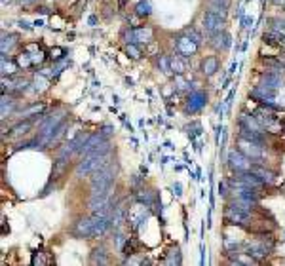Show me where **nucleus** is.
Listing matches in <instances>:
<instances>
[{
    "label": "nucleus",
    "instance_id": "obj_22",
    "mask_svg": "<svg viewBox=\"0 0 285 266\" xmlns=\"http://www.w3.org/2000/svg\"><path fill=\"white\" fill-rule=\"evenodd\" d=\"M124 217H126V207L124 206H116L114 207V213H113V224L118 228V226H122V223H124Z\"/></svg>",
    "mask_w": 285,
    "mask_h": 266
},
{
    "label": "nucleus",
    "instance_id": "obj_20",
    "mask_svg": "<svg viewBox=\"0 0 285 266\" xmlns=\"http://www.w3.org/2000/svg\"><path fill=\"white\" fill-rule=\"evenodd\" d=\"M152 14V4L150 0H141L137 6H135V15L137 17H148Z\"/></svg>",
    "mask_w": 285,
    "mask_h": 266
},
{
    "label": "nucleus",
    "instance_id": "obj_12",
    "mask_svg": "<svg viewBox=\"0 0 285 266\" xmlns=\"http://www.w3.org/2000/svg\"><path fill=\"white\" fill-rule=\"evenodd\" d=\"M152 42V29L150 27H133V44Z\"/></svg>",
    "mask_w": 285,
    "mask_h": 266
},
{
    "label": "nucleus",
    "instance_id": "obj_5",
    "mask_svg": "<svg viewBox=\"0 0 285 266\" xmlns=\"http://www.w3.org/2000/svg\"><path fill=\"white\" fill-rule=\"evenodd\" d=\"M276 109H272V107H260V109H256L253 114H255V118L260 122V126L264 127V129H272L274 126H278V116H276Z\"/></svg>",
    "mask_w": 285,
    "mask_h": 266
},
{
    "label": "nucleus",
    "instance_id": "obj_19",
    "mask_svg": "<svg viewBox=\"0 0 285 266\" xmlns=\"http://www.w3.org/2000/svg\"><path fill=\"white\" fill-rule=\"evenodd\" d=\"M230 8V0H209V10L217 14L227 15V10Z\"/></svg>",
    "mask_w": 285,
    "mask_h": 266
},
{
    "label": "nucleus",
    "instance_id": "obj_40",
    "mask_svg": "<svg viewBox=\"0 0 285 266\" xmlns=\"http://www.w3.org/2000/svg\"><path fill=\"white\" fill-rule=\"evenodd\" d=\"M173 192H175L177 196H181V194H183V192H181V184H179V182H175V184H173Z\"/></svg>",
    "mask_w": 285,
    "mask_h": 266
},
{
    "label": "nucleus",
    "instance_id": "obj_29",
    "mask_svg": "<svg viewBox=\"0 0 285 266\" xmlns=\"http://www.w3.org/2000/svg\"><path fill=\"white\" fill-rule=\"evenodd\" d=\"M12 107H14V101L10 97H6V93H4L2 95V118H6L12 112Z\"/></svg>",
    "mask_w": 285,
    "mask_h": 266
},
{
    "label": "nucleus",
    "instance_id": "obj_7",
    "mask_svg": "<svg viewBox=\"0 0 285 266\" xmlns=\"http://www.w3.org/2000/svg\"><path fill=\"white\" fill-rule=\"evenodd\" d=\"M249 213H243V211L236 209V207H230L228 206L227 211H225V223L228 224H236V226H245L249 223Z\"/></svg>",
    "mask_w": 285,
    "mask_h": 266
},
{
    "label": "nucleus",
    "instance_id": "obj_32",
    "mask_svg": "<svg viewBox=\"0 0 285 266\" xmlns=\"http://www.w3.org/2000/svg\"><path fill=\"white\" fill-rule=\"evenodd\" d=\"M126 54H128V57H131V59H139V57L142 56L141 50L137 48V44H128V46H126Z\"/></svg>",
    "mask_w": 285,
    "mask_h": 266
},
{
    "label": "nucleus",
    "instance_id": "obj_4",
    "mask_svg": "<svg viewBox=\"0 0 285 266\" xmlns=\"http://www.w3.org/2000/svg\"><path fill=\"white\" fill-rule=\"evenodd\" d=\"M200 44L192 38V36H188V34H183V36H179L177 38V44H175V50H177V54L181 57H192L196 52H198Z\"/></svg>",
    "mask_w": 285,
    "mask_h": 266
},
{
    "label": "nucleus",
    "instance_id": "obj_13",
    "mask_svg": "<svg viewBox=\"0 0 285 266\" xmlns=\"http://www.w3.org/2000/svg\"><path fill=\"white\" fill-rule=\"evenodd\" d=\"M240 139L251 141V143H256V145H264L266 139L262 135V131H255V129H247V127L240 126Z\"/></svg>",
    "mask_w": 285,
    "mask_h": 266
},
{
    "label": "nucleus",
    "instance_id": "obj_9",
    "mask_svg": "<svg viewBox=\"0 0 285 266\" xmlns=\"http://www.w3.org/2000/svg\"><path fill=\"white\" fill-rule=\"evenodd\" d=\"M262 86H266V88H270V89H276V91H280L282 88H284V80H282V74L278 72V70H270V72H266V74H262Z\"/></svg>",
    "mask_w": 285,
    "mask_h": 266
},
{
    "label": "nucleus",
    "instance_id": "obj_28",
    "mask_svg": "<svg viewBox=\"0 0 285 266\" xmlns=\"http://www.w3.org/2000/svg\"><path fill=\"white\" fill-rule=\"evenodd\" d=\"M91 263H93V265H107V263H109V259L105 257V249H103V247L93 251V255H91Z\"/></svg>",
    "mask_w": 285,
    "mask_h": 266
},
{
    "label": "nucleus",
    "instance_id": "obj_25",
    "mask_svg": "<svg viewBox=\"0 0 285 266\" xmlns=\"http://www.w3.org/2000/svg\"><path fill=\"white\" fill-rule=\"evenodd\" d=\"M19 65H17V61L15 63H12V61H6V56H2V76H12L15 72V69H17Z\"/></svg>",
    "mask_w": 285,
    "mask_h": 266
},
{
    "label": "nucleus",
    "instance_id": "obj_39",
    "mask_svg": "<svg viewBox=\"0 0 285 266\" xmlns=\"http://www.w3.org/2000/svg\"><path fill=\"white\" fill-rule=\"evenodd\" d=\"M175 86H177V89H181V91H183V89H188V84H186V80L181 76V74L175 76Z\"/></svg>",
    "mask_w": 285,
    "mask_h": 266
},
{
    "label": "nucleus",
    "instance_id": "obj_11",
    "mask_svg": "<svg viewBox=\"0 0 285 266\" xmlns=\"http://www.w3.org/2000/svg\"><path fill=\"white\" fill-rule=\"evenodd\" d=\"M105 141H107V135H105L103 131L95 133V135H89L87 141L84 143V147H82V150H80V152H82V154H89L93 148H97L101 143H105Z\"/></svg>",
    "mask_w": 285,
    "mask_h": 266
},
{
    "label": "nucleus",
    "instance_id": "obj_26",
    "mask_svg": "<svg viewBox=\"0 0 285 266\" xmlns=\"http://www.w3.org/2000/svg\"><path fill=\"white\" fill-rule=\"evenodd\" d=\"M17 65H19V69H28L30 65H32V57L28 52H21L19 56H17Z\"/></svg>",
    "mask_w": 285,
    "mask_h": 266
},
{
    "label": "nucleus",
    "instance_id": "obj_38",
    "mask_svg": "<svg viewBox=\"0 0 285 266\" xmlns=\"http://www.w3.org/2000/svg\"><path fill=\"white\" fill-rule=\"evenodd\" d=\"M44 56H46V54H44L40 48H38V50H36L34 54H30V57H32V65H36V63H42L44 59H46Z\"/></svg>",
    "mask_w": 285,
    "mask_h": 266
},
{
    "label": "nucleus",
    "instance_id": "obj_30",
    "mask_svg": "<svg viewBox=\"0 0 285 266\" xmlns=\"http://www.w3.org/2000/svg\"><path fill=\"white\" fill-rule=\"evenodd\" d=\"M44 76H46V74H42V72H40L38 76H34V82H32V84H34V89H38V91H44V89L48 88V80H46Z\"/></svg>",
    "mask_w": 285,
    "mask_h": 266
},
{
    "label": "nucleus",
    "instance_id": "obj_34",
    "mask_svg": "<svg viewBox=\"0 0 285 266\" xmlns=\"http://www.w3.org/2000/svg\"><path fill=\"white\" fill-rule=\"evenodd\" d=\"M171 255H170V259L166 261L168 265H181V251L175 247V249H171Z\"/></svg>",
    "mask_w": 285,
    "mask_h": 266
},
{
    "label": "nucleus",
    "instance_id": "obj_37",
    "mask_svg": "<svg viewBox=\"0 0 285 266\" xmlns=\"http://www.w3.org/2000/svg\"><path fill=\"white\" fill-rule=\"evenodd\" d=\"M63 56H65V50H63V48H54V50L50 52V59H54V61L63 59Z\"/></svg>",
    "mask_w": 285,
    "mask_h": 266
},
{
    "label": "nucleus",
    "instance_id": "obj_17",
    "mask_svg": "<svg viewBox=\"0 0 285 266\" xmlns=\"http://www.w3.org/2000/svg\"><path fill=\"white\" fill-rule=\"evenodd\" d=\"M135 200H137L139 204H144L146 207H150V206L156 202V196H154V192H150V190H139V192L135 194Z\"/></svg>",
    "mask_w": 285,
    "mask_h": 266
},
{
    "label": "nucleus",
    "instance_id": "obj_21",
    "mask_svg": "<svg viewBox=\"0 0 285 266\" xmlns=\"http://www.w3.org/2000/svg\"><path fill=\"white\" fill-rule=\"evenodd\" d=\"M15 42H17V36H14V34H8V36H6V34H4V36H2V44H0L2 56H6V54L15 46Z\"/></svg>",
    "mask_w": 285,
    "mask_h": 266
},
{
    "label": "nucleus",
    "instance_id": "obj_18",
    "mask_svg": "<svg viewBox=\"0 0 285 266\" xmlns=\"http://www.w3.org/2000/svg\"><path fill=\"white\" fill-rule=\"evenodd\" d=\"M30 127H32V120H25V122H21V124H17V126L12 129V139H17V137H21V135H27L28 131H30Z\"/></svg>",
    "mask_w": 285,
    "mask_h": 266
},
{
    "label": "nucleus",
    "instance_id": "obj_10",
    "mask_svg": "<svg viewBox=\"0 0 285 266\" xmlns=\"http://www.w3.org/2000/svg\"><path fill=\"white\" fill-rule=\"evenodd\" d=\"M236 179H240L242 182L249 184V186H253V188H260V186L266 184V182L262 181L255 171H251V169H249V171H242V173H236Z\"/></svg>",
    "mask_w": 285,
    "mask_h": 266
},
{
    "label": "nucleus",
    "instance_id": "obj_33",
    "mask_svg": "<svg viewBox=\"0 0 285 266\" xmlns=\"http://www.w3.org/2000/svg\"><path fill=\"white\" fill-rule=\"evenodd\" d=\"M135 247H137V241H135L133 238H129L128 241H126V245H124L122 251H124L126 257H131V255H135Z\"/></svg>",
    "mask_w": 285,
    "mask_h": 266
},
{
    "label": "nucleus",
    "instance_id": "obj_35",
    "mask_svg": "<svg viewBox=\"0 0 285 266\" xmlns=\"http://www.w3.org/2000/svg\"><path fill=\"white\" fill-rule=\"evenodd\" d=\"M160 67L166 74H171V57L168 56H160Z\"/></svg>",
    "mask_w": 285,
    "mask_h": 266
},
{
    "label": "nucleus",
    "instance_id": "obj_14",
    "mask_svg": "<svg viewBox=\"0 0 285 266\" xmlns=\"http://www.w3.org/2000/svg\"><path fill=\"white\" fill-rule=\"evenodd\" d=\"M238 124L242 127H247V129H255V131H264V127L260 126V122L255 118V114H245L243 112L238 120Z\"/></svg>",
    "mask_w": 285,
    "mask_h": 266
},
{
    "label": "nucleus",
    "instance_id": "obj_31",
    "mask_svg": "<svg viewBox=\"0 0 285 266\" xmlns=\"http://www.w3.org/2000/svg\"><path fill=\"white\" fill-rule=\"evenodd\" d=\"M67 127H69V124H67V122H61V124H59V127H57L56 131H54V135H52V143H50V145H54V143H57V141L61 139Z\"/></svg>",
    "mask_w": 285,
    "mask_h": 266
},
{
    "label": "nucleus",
    "instance_id": "obj_3",
    "mask_svg": "<svg viewBox=\"0 0 285 266\" xmlns=\"http://www.w3.org/2000/svg\"><path fill=\"white\" fill-rule=\"evenodd\" d=\"M228 166H230L232 171L242 173V171H249V169L253 168V162H251L249 156L243 154L242 150H232L228 154Z\"/></svg>",
    "mask_w": 285,
    "mask_h": 266
},
{
    "label": "nucleus",
    "instance_id": "obj_27",
    "mask_svg": "<svg viewBox=\"0 0 285 266\" xmlns=\"http://www.w3.org/2000/svg\"><path fill=\"white\" fill-rule=\"evenodd\" d=\"M251 171H255L256 175H258V177H260V179H262V181H264V182H268V184H270V182H274V175H272L270 171H266V169H264V168H258V166H253V168H251Z\"/></svg>",
    "mask_w": 285,
    "mask_h": 266
},
{
    "label": "nucleus",
    "instance_id": "obj_23",
    "mask_svg": "<svg viewBox=\"0 0 285 266\" xmlns=\"http://www.w3.org/2000/svg\"><path fill=\"white\" fill-rule=\"evenodd\" d=\"M171 70L175 72V74H185L186 72V63L181 59V57H171Z\"/></svg>",
    "mask_w": 285,
    "mask_h": 266
},
{
    "label": "nucleus",
    "instance_id": "obj_42",
    "mask_svg": "<svg viewBox=\"0 0 285 266\" xmlns=\"http://www.w3.org/2000/svg\"><path fill=\"white\" fill-rule=\"evenodd\" d=\"M32 2H36V0H21V4H25V6L27 4H32Z\"/></svg>",
    "mask_w": 285,
    "mask_h": 266
},
{
    "label": "nucleus",
    "instance_id": "obj_24",
    "mask_svg": "<svg viewBox=\"0 0 285 266\" xmlns=\"http://www.w3.org/2000/svg\"><path fill=\"white\" fill-rule=\"evenodd\" d=\"M215 36L221 40V42L215 44V48H221V50H228V48H230V44H232V36H230L228 32H217Z\"/></svg>",
    "mask_w": 285,
    "mask_h": 266
},
{
    "label": "nucleus",
    "instance_id": "obj_41",
    "mask_svg": "<svg viewBox=\"0 0 285 266\" xmlns=\"http://www.w3.org/2000/svg\"><path fill=\"white\" fill-rule=\"evenodd\" d=\"M219 192H221V196H225V194H227V182L219 184Z\"/></svg>",
    "mask_w": 285,
    "mask_h": 266
},
{
    "label": "nucleus",
    "instance_id": "obj_1",
    "mask_svg": "<svg viewBox=\"0 0 285 266\" xmlns=\"http://www.w3.org/2000/svg\"><path fill=\"white\" fill-rule=\"evenodd\" d=\"M113 224L111 217H103V215H93L89 219H80L78 223L74 224V236L78 238H97L103 236Z\"/></svg>",
    "mask_w": 285,
    "mask_h": 266
},
{
    "label": "nucleus",
    "instance_id": "obj_16",
    "mask_svg": "<svg viewBox=\"0 0 285 266\" xmlns=\"http://www.w3.org/2000/svg\"><path fill=\"white\" fill-rule=\"evenodd\" d=\"M67 168H69V158H57V162L54 164V171H52V181L65 175Z\"/></svg>",
    "mask_w": 285,
    "mask_h": 266
},
{
    "label": "nucleus",
    "instance_id": "obj_8",
    "mask_svg": "<svg viewBox=\"0 0 285 266\" xmlns=\"http://www.w3.org/2000/svg\"><path fill=\"white\" fill-rule=\"evenodd\" d=\"M240 150H242L245 156H249L251 160H260L264 156V150H262V145H256V143H251V141L240 139Z\"/></svg>",
    "mask_w": 285,
    "mask_h": 266
},
{
    "label": "nucleus",
    "instance_id": "obj_36",
    "mask_svg": "<svg viewBox=\"0 0 285 266\" xmlns=\"http://www.w3.org/2000/svg\"><path fill=\"white\" fill-rule=\"evenodd\" d=\"M42 111H44L42 105H34V107H30V109L21 112V116H23V118H28V114H40Z\"/></svg>",
    "mask_w": 285,
    "mask_h": 266
},
{
    "label": "nucleus",
    "instance_id": "obj_2",
    "mask_svg": "<svg viewBox=\"0 0 285 266\" xmlns=\"http://www.w3.org/2000/svg\"><path fill=\"white\" fill-rule=\"evenodd\" d=\"M201 21H203V29H205V32L209 36H215L217 32H221L225 29V15L217 14L213 10H207L203 14V19Z\"/></svg>",
    "mask_w": 285,
    "mask_h": 266
},
{
    "label": "nucleus",
    "instance_id": "obj_15",
    "mask_svg": "<svg viewBox=\"0 0 285 266\" xmlns=\"http://www.w3.org/2000/svg\"><path fill=\"white\" fill-rule=\"evenodd\" d=\"M217 70H219V59L215 56L205 57V59L201 61V72H203L205 76H213Z\"/></svg>",
    "mask_w": 285,
    "mask_h": 266
},
{
    "label": "nucleus",
    "instance_id": "obj_6",
    "mask_svg": "<svg viewBox=\"0 0 285 266\" xmlns=\"http://www.w3.org/2000/svg\"><path fill=\"white\" fill-rule=\"evenodd\" d=\"M205 103H207V93L205 91H192L190 93V97L186 101V112H190V114H194V112H200L203 107H205Z\"/></svg>",
    "mask_w": 285,
    "mask_h": 266
}]
</instances>
